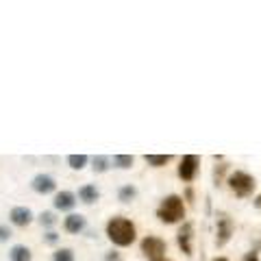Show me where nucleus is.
<instances>
[{
	"instance_id": "9b49d317",
	"label": "nucleus",
	"mask_w": 261,
	"mask_h": 261,
	"mask_svg": "<svg viewBox=\"0 0 261 261\" xmlns=\"http://www.w3.org/2000/svg\"><path fill=\"white\" fill-rule=\"evenodd\" d=\"M87 226V218L83 214H68L63 218V231L70 235H79L83 233Z\"/></svg>"
},
{
	"instance_id": "393cba45",
	"label": "nucleus",
	"mask_w": 261,
	"mask_h": 261,
	"mask_svg": "<svg viewBox=\"0 0 261 261\" xmlns=\"http://www.w3.org/2000/svg\"><path fill=\"white\" fill-rule=\"evenodd\" d=\"M255 207H257V209L261 211V194H259V196H257V198H255Z\"/></svg>"
},
{
	"instance_id": "9d476101",
	"label": "nucleus",
	"mask_w": 261,
	"mask_h": 261,
	"mask_svg": "<svg viewBox=\"0 0 261 261\" xmlns=\"http://www.w3.org/2000/svg\"><path fill=\"white\" fill-rule=\"evenodd\" d=\"M33 220H35V216H33V211L29 207H24V205H18V207H13L9 211V222L13 226H18V228H27Z\"/></svg>"
},
{
	"instance_id": "f03ea898",
	"label": "nucleus",
	"mask_w": 261,
	"mask_h": 261,
	"mask_svg": "<svg viewBox=\"0 0 261 261\" xmlns=\"http://www.w3.org/2000/svg\"><path fill=\"white\" fill-rule=\"evenodd\" d=\"M157 218L163 224H178L185 222V202L183 196L178 194H168L166 198H161L159 207H157Z\"/></svg>"
},
{
	"instance_id": "f3484780",
	"label": "nucleus",
	"mask_w": 261,
	"mask_h": 261,
	"mask_svg": "<svg viewBox=\"0 0 261 261\" xmlns=\"http://www.w3.org/2000/svg\"><path fill=\"white\" fill-rule=\"evenodd\" d=\"M144 159L152 168H163V166H168V163L172 161V154H146Z\"/></svg>"
},
{
	"instance_id": "2eb2a0df",
	"label": "nucleus",
	"mask_w": 261,
	"mask_h": 261,
	"mask_svg": "<svg viewBox=\"0 0 261 261\" xmlns=\"http://www.w3.org/2000/svg\"><path fill=\"white\" fill-rule=\"evenodd\" d=\"M137 194H140V192H137L135 185H130V183L128 185H122L120 192H118V200L124 202V205H128V202H133L137 198Z\"/></svg>"
},
{
	"instance_id": "f8f14e48",
	"label": "nucleus",
	"mask_w": 261,
	"mask_h": 261,
	"mask_svg": "<svg viewBox=\"0 0 261 261\" xmlns=\"http://www.w3.org/2000/svg\"><path fill=\"white\" fill-rule=\"evenodd\" d=\"M100 198V192H98V187L92 185V183H85L79 187V194H76V200H81L83 205H94Z\"/></svg>"
},
{
	"instance_id": "412c9836",
	"label": "nucleus",
	"mask_w": 261,
	"mask_h": 261,
	"mask_svg": "<svg viewBox=\"0 0 261 261\" xmlns=\"http://www.w3.org/2000/svg\"><path fill=\"white\" fill-rule=\"evenodd\" d=\"M13 238V231L9 228V224H0V244H7Z\"/></svg>"
},
{
	"instance_id": "ddd939ff",
	"label": "nucleus",
	"mask_w": 261,
	"mask_h": 261,
	"mask_svg": "<svg viewBox=\"0 0 261 261\" xmlns=\"http://www.w3.org/2000/svg\"><path fill=\"white\" fill-rule=\"evenodd\" d=\"M9 261H33V250L27 244H13L9 248Z\"/></svg>"
},
{
	"instance_id": "4468645a",
	"label": "nucleus",
	"mask_w": 261,
	"mask_h": 261,
	"mask_svg": "<svg viewBox=\"0 0 261 261\" xmlns=\"http://www.w3.org/2000/svg\"><path fill=\"white\" fill-rule=\"evenodd\" d=\"M109 168H111V159L107 154H96V157H92V170L96 174H105Z\"/></svg>"
},
{
	"instance_id": "6ab92c4d",
	"label": "nucleus",
	"mask_w": 261,
	"mask_h": 261,
	"mask_svg": "<svg viewBox=\"0 0 261 261\" xmlns=\"http://www.w3.org/2000/svg\"><path fill=\"white\" fill-rule=\"evenodd\" d=\"M53 261H76L74 250L68 248V246H61L53 252Z\"/></svg>"
},
{
	"instance_id": "7ed1b4c3",
	"label": "nucleus",
	"mask_w": 261,
	"mask_h": 261,
	"mask_svg": "<svg viewBox=\"0 0 261 261\" xmlns=\"http://www.w3.org/2000/svg\"><path fill=\"white\" fill-rule=\"evenodd\" d=\"M226 185L238 198H250L252 192H255V187H257V181H255V176L244 172V170H235V172L228 174Z\"/></svg>"
},
{
	"instance_id": "4be33fe9",
	"label": "nucleus",
	"mask_w": 261,
	"mask_h": 261,
	"mask_svg": "<svg viewBox=\"0 0 261 261\" xmlns=\"http://www.w3.org/2000/svg\"><path fill=\"white\" fill-rule=\"evenodd\" d=\"M57 242H59V233H55V231H46L44 233V244H48V246H55Z\"/></svg>"
},
{
	"instance_id": "aec40b11",
	"label": "nucleus",
	"mask_w": 261,
	"mask_h": 261,
	"mask_svg": "<svg viewBox=\"0 0 261 261\" xmlns=\"http://www.w3.org/2000/svg\"><path fill=\"white\" fill-rule=\"evenodd\" d=\"M37 220H39V224H42L44 228H53L57 224V216L53 214V211H42Z\"/></svg>"
},
{
	"instance_id": "1a4fd4ad",
	"label": "nucleus",
	"mask_w": 261,
	"mask_h": 261,
	"mask_svg": "<svg viewBox=\"0 0 261 261\" xmlns=\"http://www.w3.org/2000/svg\"><path fill=\"white\" fill-rule=\"evenodd\" d=\"M76 194L74 192H70V190H61V192H57L55 194V198H53V207L57 211H68V214H72V209L76 207Z\"/></svg>"
},
{
	"instance_id": "0eeeda50",
	"label": "nucleus",
	"mask_w": 261,
	"mask_h": 261,
	"mask_svg": "<svg viewBox=\"0 0 261 261\" xmlns=\"http://www.w3.org/2000/svg\"><path fill=\"white\" fill-rule=\"evenodd\" d=\"M31 190L39 194V196H48V194H55L57 192V181L55 176L46 174V172H39L31 178Z\"/></svg>"
},
{
	"instance_id": "a211bd4d",
	"label": "nucleus",
	"mask_w": 261,
	"mask_h": 261,
	"mask_svg": "<svg viewBox=\"0 0 261 261\" xmlns=\"http://www.w3.org/2000/svg\"><path fill=\"white\" fill-rule=\"evenodd\" d=\"M87 163H89L87 154H68V166L72 170H83L87 168Z\"/></svg>"
},
{
	"instance_id": "20e7f679",
	"label": "nucleus",
	"mask_w": 261,
	"mask_h": 261,
	"mask_svg": "<svg viewBox=\"0 0 261 261\" xmlns=\"http://www.w3.org/2000/svg\"><path fill=\"white\" fill-rule=\"evenodd\" d=\"M142 252L148 261H172L166 252H168V244L163 242L157 235H146L142 240Z\"/></svg>"
},
{
	"instance_id": "dca6fc26",
	"label": "nucleus",
	"mask_w": 261,
	"mask_h": 261,
	"mask_svg": "<svg viewBox=\"0 0 261 261\" xmlns=\"http://www.w3.org/2000/svg\"><path fill=\"white\" fill-rule=\"evenodd\" d=\"M111 163H113V168H118V170H130L135 163V157L133 154H113Z\"/></svg>"
},
{
	"instance_id": "5701e85b",
	"label": "nucleus",
	"mask_w": 261,
	"mask_h": 261,
	"mask_svg": "<svg viewBox=\"0 0 261 261\" xmlns=\"http://www.w3.org/2000/svg\"><path fill=\"white\" fill-rule=\"evenodd\" d=\"M105 261H122V257H120V252H116V250H109L107 255H105Z\"/></svg>"
},
{
	"instance_id": "a878e982",
	"label": "nucleus",
	"mask_w": 261,
	"mask_h": 261,
	"mask_svg": "<svg viewBox=\"0 0 261 261\" xmlns=\"http://www.w3.org/2000/svg\"><path fill=\"white\" fill-rule=\"evenodd\" d=\"M211 261H228V259H226V257H214Z\"/></svg>"
},
{
	"instance_id": "423d86ee",
	"label": "nucleus",
	"mask_w": 261,
	"mask_h": 261,
	"mask_svg": "<svg viewBox=\"0 0 261 261\" xmlns=\"http://www.w3.org/2000/svg\"><path fill=\"white\" fill-rule=\"evenodd\" d=\"M233 233H235L233 220L228 218V216H220V218H218V226H216V246H218V248L226 246V244L231 242Z\"/></svg>"
},
{
	"instance_id": "b1692460",
	"label": "nucleus",
	"mask_w": 261,
	"mask_h": 261,
	"mask_svg": "<svg viewBox=\"0 0 261 261\" xmlns=\"http://www.w3.org/2000/svg\"><path fill=\"white\" fill-rule=\"evenodd\" d=\"M242 261H259V255H257L255 250H250V252H246V255H244Z\"/></svg>"
},
{
	"instance_id": "f257e3e1",
	"label": "nucleus",
	"mask_w": 261,
	"mask_h": 261,
	"mask_svg": "<svg viewBox=\"0 0 261 261\" xmlns=\"http://www.w3.org/2000/svg\"><path fill=\"white\" fill-rule=\"evenodd\" d=\"M105 233H107L109 242L113 244V246H118V248H126V246H130V244L137 240L135 224L130 222L128 218H124V216L109 218L107 226H105Z\"/></svg>"
},
{
	"instance_id": "39448f33",
	"label": "nucleus",
	"mask_w": 261,
	"mask_h": 261,
	"mask_svg": "<svg viewBox=\"0 0 261 261\" xmlns=\"http://www.w3.org/2000/svg\"><path fill=\"white\" fill-rule=\"evenodd\" d=\"M198 170H200V159L196 154H183L181 161H178V178L185 183H192L198 176Z\"/></svg>"
},
{
	"instance_id": "6e6552de",
	"label": "nucleus",
	"mask_w": 261,
	"mask_h": 261,
	"mask_svg": "<svg viewBox=\"0 0 261 261\" xmlns=\"http://www.w3.org/2000/svg\"><path fill=\"white\" fill-rule=\"evenodd\" d=\"M192 240H194V224L185 220V222L181 224V228H178V233H176V244H178V248L183 250L185 257H192L194 255Z\"/></svg>"
}]
</instances>
